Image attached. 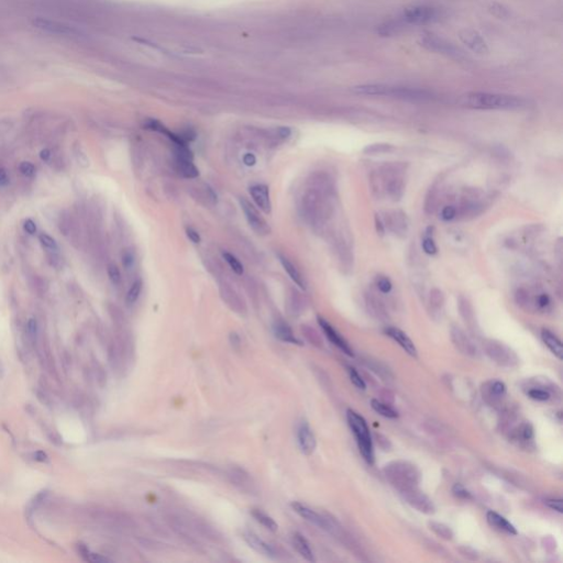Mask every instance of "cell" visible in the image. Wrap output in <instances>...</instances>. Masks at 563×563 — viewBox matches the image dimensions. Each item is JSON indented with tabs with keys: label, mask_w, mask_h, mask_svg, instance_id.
<instances>
[{
	"label": "cell",
	"mask_w": 563,
	"mask_h": 563,
	"mask_svg": "<svg viewBox=\"0 0 563 563\" xmlns=\"http://www.w3.org/2000/svg\"><path fill=\"white\" fill-rule=\"evenodd\" d=\"M20 172L24 174L26 177H32L36 173V167L30 162H22L19 166Z\"/></svg>",
	"instance_id": "51"
},
{
	"label": "cell",
	"mask_w": 563,
	"mask_h": 563,
	"mask_svg": "<svg viewBox=\"0 0 563 563\" xmlns=\"http://www.w3.org/2000/svg\"><path fill=\"white\" fill-rule=\"evenodd\" d=\"M278 258H280L281 264L283 265L284 270H285V271L287 272V274L289 275V277L292 278V281H293L295 284H296L297 286H299L301 289H306L305 280H304V277L301 276L299 271L297 270V267L295 266L288 259L282 257V255H278Z\"/></svg>",
	"instance_id": "27"
},
{
	"label": "cell",
	"mask_w": 563,
	"mask_h": 563,
	"mask_svg": "<svg viewBox=\"0 0 563 563\" xmlns=\"http://www.w3.org/2000/svg\"><path fill=\"white\" fill-rule=\"evenodd\" d=\"M456 206L458 217L463 220L474 219L479 217L488 206V197L482 190L465 189L460 195L459 204Z\"/></svg>",
	"instance_id": "5"
},
{
	"label": "cell",
	"mask_w": 563,
	"mask_h": 563,
	"mask_svg": "<svg viewBox=\"0 0 563 563\" xmlns=\"http://www.w3.org/2000/svg\"><path fill=\"white\" fill-rule=\"evenodd\" d=\"M292 543L294 545V548L297 550V552L303 556L305 560L309 562L315 561L314 552H312V550L310 548V544L308 541H307V539L303 536V534L299 532H294L292 536Z\"/></svg>",
	"instance_id": "23"
},
{
	"label": "cell",
	"mask_w": 563,
	"mask_h": 563,
	"mask_svg": "<svg viewBox=\"0 0 563 563\" xmlns=\"http://www.w3.org/2000/svg\"><path fill=\"white\" fill-rule=\"evenodd\" d=\"M458 102L460 106L477 110H516L527 105V101L518 96L483 92L466 93Z\"/></svg>",
	"instance_id": "2"
},
{
	"label": "cell",
	"mask_w": 563,
	"mask_h": 563,
	"mask_svg": "<svg viewBox=\"0 0 563 563\" xmlns=\"http://www.w3.org/2000/svg\"><path fill=\"white\" fill-rule=\"evenodd\" d=\"M404 26H405V24L401 20V18L397 20H390L378 26L377 32L381 37H392L400 32Z\"/></svg>",
	"instance_id": "28"
},
{
	"label": "cell",
	"mask_w": 563,
	"mask_h": 563,
	"mask_svg": "<svg viewBox=\"0 0 563 563\" xmlns=\"http://www.w3.org/2000/svg\"><path fill=\"white\" fill-rule=\"evenodd\" d=\"M122 263H123L124 267H127V269L131 267V265L133 263V255L128 251L124 252L123 255H122Z\"/></svg>",
	"instance_id": "58"
},
{
	"label": "cell",
	"mask_w": 563,
	"mask_h": 563,
	"mask_svg": "<svg viewBox=\"0 0 563 563\" xmlns=\"http://www.w3.org/2000/svg\"><path fill=\"white\" fill-rule=\"evenodd\" d=\"M459 38L472 52L481 55L488 53L487 43L477 31L473 29H463L459 32Z\"/></svg>",
	"instance_id": "15"
},
{
	"label": "cell",
	"mask_w": 563,
	"mask_h": 563,
	"mask_svg": "<svg viewBox=\"0 0 563 563\" xmlns=\"http://www.w3.org/2000/svg\"><path fill=\"white\" fill-rule=\"evenodd\" d=\"M33 457H34V460H36V461H39V462H49V456H48V454L45 453L44 451H42V450H39V451L34 452Z\"/></svg>",
	"instance_id": "59"
},
{
	"label": "cell",
	"mask_w": 563,
	"mask_h": 563,
	"mask_svg": "<svg viewBox=\"0 0 563 563\" xmlns=\"http://www.w3.org/2000/svg\"><path fill=\"white\" fill-rule=\"evenodd\" d=\"M278 134H280L281 138H284V139L288 138V136L291 135V130H289L288 128H285V127L280 128V129H278Z\"/></svg>",
	"instance_id": "63"
},
{
	"label": "cell",
	"mask_w": 563,
	"mask_h": 563,
	"mask_svg": "<svg viewBox=\"0 0 563 563\" xmlns=\"http://www.w3.org/2000/svg\"><path fill=\"white\" fill-rule=\"evenodd\" d=\"M452 493H453L454 496L460 498V499H471L472 498L471 493L468 490H466V488L462 484H459V483L454 484V486L452 487Z\"/></svg>",
	"instance_id": "47"
},
{
	"label": "cell",
	"mask_w": 563,
	"mask_h": 563,
	"mask_svg": "<svg viewBox=\"0 0 563 563\" xmlns=\"http://www.w3.org/2000/svg\"><path fill=\"white\" fill-rule=\"evenodd\" d=\"M296 436H297V443L300 451L303 452L305 456H310L311 453H314L317 446L316 437L314 435V432H312V429L310 428L309 424L307 423L306 420H301L299 423L296 431Z\"/></svg>",
	"instance_id": "14"
},
{
	"label": "cell",
	"mask_w": 563,
	"mask_h": 563,
	"mask_svg": "<svg viewBox=\"0 0 563 563\" xmlns=\"http://www.w3.org/2000/svg\"><path fill=\"white\" fill-rule=\"evenodd\" d=\"M40 157H41L42 161L48 162L51 157V151L49 149H43L41 152H40Z\"/></svg>",
	"instance_id": "62"
},
{
	"label": "cell",
	"mask_w": 563,
	"mask_h": 563,
	"mask_svg": "<svg viewBox=\"0 0 563 563\" xmlns=\"http://www.w3.org/2000/svg\"><path fill=\"white\" fill-rule=\"evenodd\" d=\"M371 407L373 408L374 412H377L383 417L391 418V419H395L398 417V413L395 411V409H393L389 405H386L384 403L379 402L378 400L371 401Z\"/></svg>",
	"instance_id": "33"
},
{
	"label": "cell",
	"mask_w": 563,
	"mask_h": 563,
	"mask_svg": "<svg viewBox=\"0 0 563 563\" xmlns=\"http://www.w3.org/2000/svg\"><path fill=\"white\" fill-rule=\"evenodd\" d=\"M439 186L437 184L432 185L431 189L429 190L427 197H426V202H425V210L426 213L428 215L430 214H434V212L437 208V203H438V197H439Z\"/></svg>",
	"instance_id": "32"
},
{
	"label": "cell",
	"mask_w": 563,
	"mask_h": 563,
	"mask_svg": "<svg viewBox=\"0 0 563 563\" xmlns=\"http://www.w3.org/2000/svg\"><path fill=\"white\" fill-rule=\"evenodd\" d=\"M9 184V175L7 169L0 167V187H5Z\"/></svg>",
	"instance_id": "57"
},
{
	"label": "cell",
	"mask_w": 563,
	"mask_h": 563,
	"mask_svg": "<svg viewBox=\"0 0 563 563\" xmlns=\"http://www.w3.org/2000/svg\"><path fill=\"white\" fill-rule=\"evenodd\" d=\"M544 504L548 506L549 508H551L552 510L558 511V513H562L563 511V507H562V499L560 498H551V499H545L544 500Z\"/></svg>",
	"instance_id": "52"
},
{
	"label": "cell",
	"mask_w": 563,
	"mask_h": 563,
	"mask_svg": "<svg viewBox=\"0 0 563 563\" xmlns=\"http://www.w3.org/2000/svg\"><path fill=\"white\" fill-rule=\"evenodd\" d=\"M541 339L544 344L548 346V349L552 352V353L558 357L559 360L563 359V348L560 339L556 335L551 332L548 329H542L541 330Z\"/></svg>",
	"instance_id": "24"
},
{
	"label": "cell",
	"mask_w": 563,
	"mask_h": 563,
	"mask_svg": "<svg viewBox=\"0 0 563 563\" xmlns=\"http://www.w3.org/2000/svg\"><path fill=\"white\" fill-rule=\"evenodd\" d=\"M243 539L249 544V547H251L258 553L271 559H274L277 556L275 548L269 542H266L262 538H260L257 533L252 531H244Z\"/></svg>",
	"instance_id": "17"
},
{
	"label": "cell",
	"mask_w": 563,
	"mask_h": 563,
	"mask_svg": "<svg viewBox=\"0 0 563 563\" xmlns=\"http://www.w3.org/2000/svg\"><path fill=\"white\" fill-rule=\"evenodd\" d=\"M451 337L453 342L456 343L458 348L465 352V353H473L474 348L473 344L470 341V339L466 337V334L458 327H453L451 329Z\"/></svg>",
	"instance_id": "25"
},
{
	"label": "cell",
	"mask_w": 563,
	"mask_h": 563,
	"mask_svg": "<svg viewBox=\"0 0 563 563\" xmlns=\"http://www.w3.org/2000/svg\"><path fill=\"white\" fill-rule=\"evenodd\" d=\"M292 507L295 510V513H297L301 517V518H304L305 520L309 521L310 524H312L318 528H320V529H323L326 531L334 533L335 528L333 527L332 522L329 520L328 518H326V517H323L322 515L318 514L317 511H315L314 509L309 508L308 506H306V505L301 504L299 502H294V503H292Z\"/></svg>",
	"instance_id": "11"
},
{
	"label": "cell",
	"mask_w": 563,
	"mask_h": 563,
	"mask_svg": "<svg viewBox=\"0 0 563 563\" xmlns=\"http://www.w3.org/2000/svg\"><path fill=\"white\" fill-rule=\"evenodd\" d=\"M349 374H350L351 382L354 384L355 388H357L359 390H363V391L366 389L365 382L361 378V375L356 372V369L354 367H349Z\"/></svg>",
	"instance_id": "44"
},
{
	"label": "cell",
	"mask_w": 563,
	"mask_h": 563,
	"mask_svg": "<svg viewBox=\"0 0 563 563\" xmlns=\"http://www.w3.org/2000/svg\"><path fill=\"white\" fill-rule=\"evenodd\" d=\"M365 304H366L367 309L371 311L372 314H374L375 316L382 317V316L385 315L383 301L377 296V294H375V293H373V292L365 293Z\"/></svg>",
	"instance_id": "29"
},
{
	"label": "cell",
	"mask_w": 563,
	"mask_h": 563,
	"mask_svg": "<svg viewBox=\"0 0 563 563\" xmlns=\"http://www.w3.org/2000/svg\"><path fill=\"white\" fill-rule=\"evenodd\" d=\"M429 529L435 532L438 537H440L445 540H451L453 538V532L450 529V527L442 524V522L438 521H429L428 522Z\"/></svg>",
	"instance_id": "34"
},
{
	"label": "cell",
	"mask_w": 563,
	"mask_h": 563,
	"mask_svg": "<svg viewBox=\"0 0 563 563\" xmlns=\"http://www.w3.org/2000/svg\"><path fill=\"white\" fill-rule=\"evenodd\" d=\"M37 396H38V400L41 402L42 404H44V405H47V406H50L51 403H50V400H49V397L47 396V394H44L43 392L37 391Z\"/></svg>",
	"instance_id": "61"
},
{
	"label": "cell",
	"mask_w": 563,
	"mask_h": 563,
	"mask_svg": "<svg viewBox=\"0 0 563 563\" xmlns=\"http://www.w3.org/2000/svg\"><path fill=\"white\" fill-rule=\"evenodd\" d=\"M375 228H377V232H378L379 236L383 237L385 235L386 229H385V226H384V223H383L382 216L379 215V214L375 215Z\"/></svg>",
	"instance_id": "54"
},
{
	"label": "cell",
	"mask_w": 563,
	"mask_h": 563,
	"mask_svg": "<svg viewBox=\"0 0 563 563\" xmlns=\"http://www.w3.org/2000/svg\"><path fill=\"white\" fill-rule=\"evenodd\" d=\"M40 242L42 243L43 247L51 250V251H58V250H59L58 243H56V241L54 240L52 237L47 235V233H42V235H40Z\"/></svg>",
	"instance_id": "46"
},
{
	"label": "cell",
	"mask_w": 563,
	"mask_h": 563,
	"mask_svg": "<svg viewBox=\"0 0 563 563\" xmlns=\"http://www.w3.org/2000/svg\"><path fill=\"white\" fill-rule=\"evenodd\" d=\"M243 162L248 166H253L254 164L257 163V158H255V156L251 154V153H247V154L243 156Z\"/></svg>",
	"instance_id": "60"
},
{
	"label": "cell",
	"mask_w": 563,
	"mask_h": 563,
	"mask_svg": "<svg viewBox=\"0 0 563 563\" xmlns=\"http://www.w3.org/2000/svg\"><path fill=\"white\" fill-rule=\"evenodd\" d=\"M440 218L446 221V223H449V221H452L454 219L458 218V209L456 205H446V206H443L441 212H440Z\"/></svg>",
	"instance_id": "41"
},
{
	"label": "cell",
	"mask_w": 563,
	"mask_h": 563,
	"mask_svg": "<svg viewBox=\"0 0 563 563\" xmlns=\"http://www.w3.org/2000/svg\"><path fill=\"white\" fill-rule=\"evenodd\" d=\"M25 230L29 233V235H34L37 232V225L32 219H27L24 225Z\"/></svg>",
	"instance_id": "56"
},
{
	"label": "cell",
	"mask_w": 563,
	"mask_h": 563,
	"mask_svg": "<svg viewBox=\"0 0 563 563\" xmlns=\"http://www.w3.org/2000/svg\"><path fill=\"white\" fill-rule=\"evenodd\" d=\"M385 97H392L409 102H428L434 99V94L426 89L388 85Z\"/></svg>",
	"instance_id": "8"
},
{
	"label": "cell",
	"mask_w": 563,
	"mask_h": 563,
	"mask_svg": "<svg viewBox=\"0 0 563 563\" xmlns=\"http://www.w3.org/2000/svg\"><path fill=\"white\" fill-rule=\"evenodd\" d=\"M250 194L252 196L255 205L265 214H271L272 204L270 199L269 187L263 184L253 185L250 189Z\"/></svg>",
	"instance_id": "19"
},
{
	"label": "cell",
	"mask_w": 563,
	"mask_h": 563,
	"mask_svg": "<svg viewBox=\"0 0 563 563\" xmlns=\"http://www.w3.org/2000/svg\"><path fill=\"white\" fill-rule=\"evenodd\" d=\"M441 17V11L436 7L428 5H417L404 9L401 20L405 25L425 26L440 21Z\"/></svg>",
	"instance_id": "6"
},
{
	"label": "cell",
	"mask_w": 563,
	"mask_h": 563,
	"mask_svg": "<svg viewBox=\"0 0 563 563\" xmlns=\"http://www.w3.org/2000/svg\"><path fill=\"white\" fill-rule=\"evenodd\" d=\"M487 10L491 15H493L494 17H496V18H499V19L508 18L509 15H510V11L508 10V8L506 7L505 5L499 4V3H491L490 5H488Z\"/></svg>",
	"instance_id": "37"
},
{
	"label": "cell",
	"mask_w": 563,
	"mask_h": 563,
	"mask_svg": "<svg viewBox=\"0 0 563 563\" xmlns=\"http://www.w3.org/2000/svg\"><path fill=\"white\" fill-rule=\"evenodd\" d=\"M486 353L490 355L495 362L503 365H511L516 361V355L507 346L497 341H487L485 343Z\"/></svg>",
	"instance_id": "13"
},
{
	"label": "cell",
	"mask_w": 563,
	"mask_h": 563,
	"mask_svg": "<svg viewBox=\"0 0 563 563\" xmlns=\"http://www.w3.org/2000/svg\"><path fill=\"white\" fill-rule=\"evenodd\" d=\"M528 396L534 401L545 402L550 398V393L545 390H541V389H531L528 391Z\"/></svg>",
	"instance_id": "43"
},
{
	"label": "cell",
	"mask_w": 563,
	"mask_h": 563,
	"mask_svg": "<svg viewBox=\"0 0 563 563\" xmlns=\"http://www.w3.org/2000/svg\"><path fill=\"white\" fill-rule=\"evenodd\" d=\"M520 436L524 440L528 441L533 438V428L530 424H525L520 429Z\"/></svg>",
	"instance_id": "53"
},
{
	"label": "cell",
	"mask_w": 563,
	"mask_h": 563,
	"mask_svg": "<svg viewBox=\"0 0 563 563\" xmlns=\"http://www.w3.org/2000/svg\"><path fill=\"white\" fill-rule=\"evenodd\" d=\"M419 45H422L426 50L431 51V52H436L438 54L446 55L448 58L453 59H461L463 56L462 51L456 45H453L451 42L447 41L443 38H440L435 33L426 32L420 34L418 39Z\"/></svg>",
	"instance_id": "7"
},
{
	"label": "cell",
	"mask_w": 563,
	"mask_h": 563,
	"mask_svg": "<svg viewBox=\"0 0 563 563\" xmlns=\"http://www.w3.org/2000/svg\"><path fill=\"white\" fill-rule=\"evenodd\" d=\"M273 332H274L275 337L278 340L283 341V342L303 345V342H301V341L296 337V335L294 334L292 328L289 327L287 323H285V322H283V321L275 322L274 326H273Z\"/></svg>",
	"instance_id": "21"
},
{
	"label": "cell",
	"mask_w": 563,
	"mask_h": 563,
	"mask_svg": "<svg viewBox=\"0 0 563 563\" xmlns=\"http://www.w3.org/2000/svg\"><path fill=\"white\" fill-rule=\"evenodd\" d=\"M407 164L403 162L385 163L371 174V187L374 195L388 196L391 201L400 202L405 194Z\"/></svg>",
	"instance_id": "1"
},
{
	"label": "cell",
	"mask_w": 563,
	"mask_h": 563,
	"mask_svg": "<svg viewBox=\"0 0 563 563\" xmlns=\"http://www.w3.org/2000/svg\"><path fill=\"white\" fill-rule=\"evenodd\" d=\"M395 150V146L390 143H384V142H380V143H372L366 145L363 149V153L366 155H378V154H386V153H391Z\"/></svg>",
	"instance_id": "31"
},
{
	"label": "cell",
	"mask_w": 563,
	"mask_h": 563,
	"mask_svg": "<svg viewBox=\"0 0 563 563\" xmlns=\"http://www.w3.org/2000/svg\"><path fill=\"white\" fill-rule=\"evenodd\" d=\"M252 516L254 517V519L257 520L259 524L262 525L265 529L270 530V531H276L278 529V525L276 524V521L272 518L270 515H267L264 511L260 510V509H252Z\"/></svg>",
	"instance_id": "30"
},
{
	"label": "cell",
	"mask_w": 563,
	"mask_h": 563,
	"mask_svg": "<svg viewBox=\"0 0 563 563\" xmlns=\"http://www.w3.org/2000/svg\"><path fill=\"white\" fill-rule=\"evenodd\" d=\"M422 247L424 252L428 255H435L438 252V248H437V244L434 240V238H432V235H430L429 232L426 233L425 238L423 239V242H422Z\"/></svg>",
	"instance_id": "40"
},
{
	"label": "cell",
	"mask_w": 563,
	"mask_h": 563,
	"mask_svg": "<svg viewBox=\"0 0 563 563\" xmlns=\"http://www.w3.org/2000/svg\"><path fill=\"white\" fill-rule=\"evenodd\" d=\"M108 276H109V280L111 281V283L113 285H118L119 283L121 282V273L120 270H119V267L116 264H109L108 265Z\"/></svg>",
	"instance_id": "45"
},
{
	"label": "cell",
	"mask_w": 563,
	"mask_h": 563,
	"mask_svg": "<svg viewBox=\"0 0 563 563\" xmlns=\"http://www.w3.org/2000/svg\"><path fill=\"white\" fill-rule=\"evenodd\" d=\"M74 155H75L76 160L78 162V164H81L82 166H88L89 165V161H88V157L87 155L85 154L84 151L82 150L81 146H76L74 147Z\"/></svg>",
	"instance_id": "48"
},
{
	"label": "cell",
	"mask_w": 563,
	"mask_h": 563,
	"mask_svg": "<svg viewBox=\"0 0 563 563\" xmlns=\"http://www.w3.org/2000/svg\"><path fill=\"white\" fill-rule=\"evenodd\" d=\"M28 334H29V337L31 339L32 342H36L37 338H38V322L36 319H31L28 321Z\"/></svg>",
	"instance_id": "49"
},
{
	"label": "cell",
	"mask_w": 563,
	"mask_h": 563,
	"mask_svg": "<svg viewBox=\"0 0 563 563\" xmlns=\"http://www.w3.org/2000/svg\"><path fill=\"white\" fill-rule=\"evenodd\" d=\"M48 495H49L48 491H42V492H40L37 496H34V498L31 500L30 504L28 505L27 510H26V516H27L28 519L31 518L32 514L34 513V510H37L40 507V505H41L44 502L45 498L48 497Z\"/></svg>",
	"instance_id": "36"
},
{
	"label": "cell",
	"mask_w": 563,
	"mask_h": 563,
	"mask_svg": "<svg viewBox=\"0 0 563 563\" xmlns=\"http://www.w3.org/2000/svg\"><path fill=\"white\" fill-rule=\"evenodd\" d=\"M385 333L388 334L391 339H393L398 345H401L403 350H405L409 355L417 357L416 345L414 344L412 339L409 338L403 330L395 327H389L385 329Z\"/></svg>",
	"instance_id": "18"
},
{
	"label": "cell",
	"mask_w": 563,
	"mask_h": 563,
	"mask_svg": "<svg viewBox=\"0 0 563 563\" xmlns=\"http://www.w3.org/2000/svg\"><path fill=\"white\" fill-rule=\"evenodd\" d=\"M429 312L432 318L441 317L445 309V294L439 288H431L428 299Z\"/></svg>",
	"instance_id": "20"
},
{
	"label": "cell",
	"mask_w": 563,
	"mask_h": 563,
	"mask_svg": "<svg viewBox=\"0 0 563 563\" xmlns=\"http://www.w3.org/2000/svg\"><path fill=\"white\" fill-rule=\"evenodd\" d=\"M240 204H241V208L243 210L244 215H246V218L248 220L250 227H251V228L258 233V235H261V236L269 235V233L271 232L270 226H269V224L266 223L265 219L262 217V216L260 215V213L258 212V209L255 208L251 203L248 202L246 198H241Z\"/></svg>",
	"instance_id": "12"
},
{
	"label": "cell",
	"mask_w": 563,
	"mask_h": 563,
	"mask_svg": "<svg viewBox=\"0 0 563 563\" xmlns=\"http://www.w3.org/2000/svg\"><path fill=\"white\" fill-rule=\"evenodd\" d=\"M486 519L487 522L490 524L492 527L496 528V529L500 530V531H504L506 533H509V534H517V530L516 528L513 524H510V522L505 518V517L500 516L499 514L495 513V511L493 510H488L486 513Z\"/></svg>",
	"instance_id": "22"
},
{
	"label": "cell",
	"mask_w": 563,
	"mask_h": 563,
	"mask_svg": "<svg viewBox=\"0 0 563 563\" xmlns=\"http://www.w3.org/2000/svg\"><path fill=\"white\" fill-rule=\"evenodd\" d=\"M384 474L392 485L403 492L413 487H418L420 472L417 466L408 461H393L385 465Z\"/></svg>",
	"instance_id": "3"
},
{
	"label": "cell",
	"mask_w": 563,
	"mask_h": 563,
	"mask_svg": "<svg viewBox=\"0 0 563 563\" xmlns=\"http://www.w3.org/2000/svg\"><path fill=\"white\" fill-rule=\"evenodd\" d=\"M224 259L226 260V262L229 264V266L231 267V270L236 273L238 275H241L243 273V265L240 263V261H239L235 255L230 254L228 252L224 253Z\"/></svg>",
	"instance_id": "42"
},
{
	"label": "cell",
	"mask_w": 563,
	"mask_h": 563,
	"mask_svg": "<svg viewBox=\"0 0 563 563\" xmlns=\"http://www.w3.org/2000/svg\"><path fill=\"white\" fill-rule=\"evenodd\" d=\"M375 286H377L380 293L388 295L392 292V289H393V283H392V281L388 276L378 275L375 277Z\"/></svg>",
	"instance_id": "39"
},
{
	"label": "cell",
	"mask_w": 563,
	"mask_h": 563,
	"mask_svg": "<svg viewBox=\"0 0 563 563\" xmlns=\"http://www.w3.org/2000/svg\"><path fill=\"white\" fill-rule=\"evenodd\" d=\"M346 420H348L349 427L352 431V434H353L355 437L357 447H359V450L360 453L362 454L363 459H364L368 464L371 465L374 464L375 454H374L373 441L365 419L356 412L352 411V409H348V411H346Z\"/></svg>",
	"instance_id": "4"
},
{
	"label": "cell",
	"mask_w": 563,
	"mask_h": 563,
	"mask_svg": "<svg viewBox=\"0 0 563 563\" xmlns=\"http://www.w3.org/2000/svg\"><path fill=\"white\" fill-rule=\"evenodd\" d=\"M382 219L385 229L398 238H406L409 232V220L406 213L401 209H392L383 213Z\"/></svg>",
	"instance_id": "9"
},
{
	"label": "cell",
	"mask_w": 563,
	"mask_h": 563,
	"mask_svg": "<svg viewBox=\"0 0 563 563\" xmlns=\"http://www.w3.org/2000/svg\"><path fill=\"white\" fill-rule=\"evenodd\" d=\"M318 323H319V326L321 327L323 333L326 334L327 339L330 341V342L333 345L337 346L338 349H340L346 355L354 356L353 350H352L350 344L346 342V340L337 330H335V329L330 325V323H329L326 319H323V318H321V317H318Z\"/></svg>",
	"instance_id": "16"
},
{
	"label": "cell",
	"mask_w": 563,
	"mask_h": 563,
	"mask_svg": "<svg viewBox=\"0 0 563 563\" xmlns=\"http://www.w3.org/2000/svg\"><path fill=\"white\" fill-rule=\"evenodd\" d=\"M186 235H187V237H189V239L192 242H194V243L201 242V236H199V233L193 228H187L186 229Z\"/></svg>",
	"instance_id": "55"
},
{
	"label": "cell",
	"mask_w": 563,
	"mask_h": 563,
	"mask_svg": "<svg viewBox=\"0 0 563 563\" xmlns=\"http://www.w3.org/2000/svg\"><path fill=\"white\" fill-rule=\"evenodd\" d=\"M401 495L406 500V503L412 506L413 508L417 509L420 513L431 515L435 514L436 507L432 500L426 495L424 492L419 490L418 487H413L409 490L401 492Z\"/></svg>",
	"instance_id": "10"
},
{
	"label": "cell",
	"mask_w": 563,
	"mask_h": 563,
	"mask_svg": "<svg viewBox=\"0 0 563 563\" xmlns=\"http://www.w3.org/2000/svg\"><path fill=\"white\" fill-rule=\"evenodd\" d=\"M459 310H460V314L463 317V319L465 320V322L468 323H472L474 322V312H473V307H472L471 303L469 301L468 298L465 297H460L459 298Z\"/></svg>",
	"instance_id": "35"
},
{
	"label": "cell",
	"mask_w": 563,
	"mask_h": 563,
	"mask_svg": "<svg viewBox=\"0 0 563 563\" xmlns=\"http://www.w3.org/2000/svg\"><path fill=\"white\" fill-rule=\"evenodd\" d=\"M491 391H492V394L496 397H500L505 395L506 393V385L505 383H503L502 381H496V382H494L491 386Z\"/></svg>",
	"instance_id": "50"
},
{
	"label": "cell",
	"mask_w": 563,
	"mask_h": 563,
	"mask_svg": "<svg viewBox=\"0 0 563 563\" xmlns=\"http://www.w3.org/2000/svg\"><path fill=\"white\" fill-rule=\"evenodd\" d=\"M142 286H143V283H142L141 280H136L132 284V286L130 287L129 292L127 293V296H126L127 305H133L135 301L139 299V296H140L141 291H142Z\"/></svg>",
	"instance_id": "38"
},
{
	"label": "cell",
	"mask_w": 563,
	"mask_h": 563,
	"mask_svg": "<svg viewBox=\"0 0 563 563\" xmlns=\"http://www.w3.org/2000/svg\"><path fill=\"white\" fill-rule=\"evenodd\" d=\"M175 165L178 173L187 178H195L199 175L198 168L193 163V160L183 157H175Z\"/></svg>",
	"instance_id": "26"
}]
</instances>
